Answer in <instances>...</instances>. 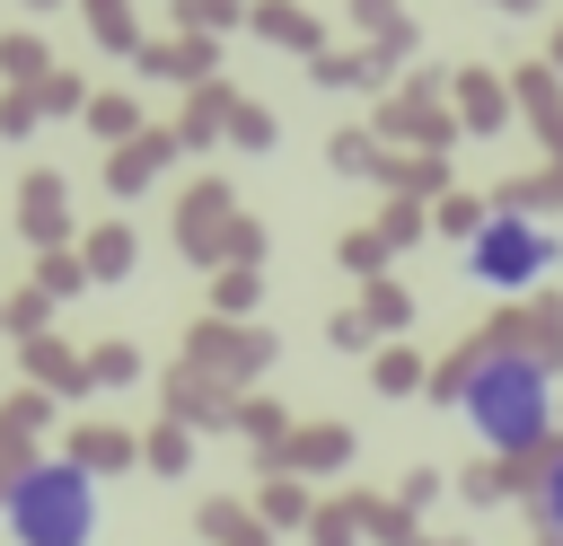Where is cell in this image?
<instances>
[{"label":"cell","instance_id":"cell-3","mask_svg":"<svg viewBox=\"0 0 563 546\" xmlns=\"http://www.w3.org/2000/svg\"><path fill=\"white\" fill-rule=\"evenodd\" d=\"M545 264H554V229L528 220V211H493V220L475 229V255H466V273L493 282V291H519V282H537Z\"/></svg>","mask_w":563,"mask_h":546},{"label":"cell","instance_id":"cell-4","mask_svg":"<svg viewBox=\"0 0 563 546\" xmlns=\"http://www.w3.org/2000/svg\"><path fill=\"white\" fill-rule=\"evenodd\" d=\"M545 528H554V537H563V467H554V476H545Z\"/></svg>","mask_w":563,"mask_h":546},{"label":"cell","instance_id":"cell-2","mask_svg":"<svg viewBox=\"0 0 563 546\" xmlns=\"http://www.w3.org/2000/svg\"><path fill=\"white\" fill-rule=\"evenodd\" d=\"M9 537L18 546H88L97 537V484L79 467H26L9 484Z\"/></svg>","mask_w":563,"mask_h":546},{"label":"cell","instance_id":"cell-1","mask_svg":"<svg viewBox=\"0 0 563 546\" xmlns=\"http://www.w3.org/2000/svg\"><path fill=\"white\" fill-rule=\"evenodd\" d=\"M457 405H466V423L493 440V449H528V440H545V370L528 361V352H493V361H475L466 370V387H457Z\"/></svg>","mask_w":563,"mask_h":546}]
</instances>
